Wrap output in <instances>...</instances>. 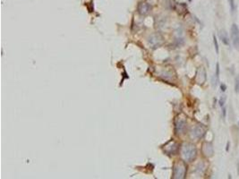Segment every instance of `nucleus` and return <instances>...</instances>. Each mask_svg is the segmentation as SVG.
<instances>
[{"label":"nucleus","mask_w":239,"mask_h":179,"mask_svg":"<svg viewBox=\"0 0 239 179\" xmlns=\"http://www.w3.org/2000/svg\"><path fill=\"white\" fill-rule=\"evenodd\" d=\"M235 88H236V91L239 92V78L236 79V86H235Z\"/></svg>","instance_id":"obj_15"},{"label":"nucleus","mask_w":239,"mask_h":179,"mask_svg":"<svg viewBox=\"0 0 239 179\" xmlns=\"http://www.w3.org/2000/svg\"><path fill=\"white\" fill-rule=\"evenodd\" d=\"M205 128L201 125H194L191 130V136L194 139H201L205 134Z\"/></svg>","instance_id":"obj_4"},{"label":"nucleus","mask_w":239,"mask_h":179,"mask_svg":"<svg viewBox=\"0 0 239 179\" xmlns=\"http://www.w3.org/2000/svg\"><path fill=\"white\" fill-rule=\"evenodd\" d=\"M149 45L152 48H157L162 44V37L159 34H152L149 38Z\"/></svg>","instance_id":"obj_6"},{"label":"nucleus","mask_w":239,"mask_h":179,"mask_svg":"<svg viewBox=\"0 0 239 179\" xmlns=\"http://www.w3.org/2000/svg\"><path fill=\"white\" fill-rule=\"evenodd\" d=\"M197 154V149L196 147L194 144L191 143H184L182 147V156L183 159L185 161L191 162L193 161L196 157Z\"/></svg>","instance_id":"obj_1"},{"label":"nucleus","mask_w":239,"mask_h":179,"mask_svg":"<svg viewBox=\"0 0 239 179\" xmlns=\"http://www.w3.org/2000/svg\"><path fill=\"white\" fill-rule=\"evenodd\" d=\"M213 42H214V46H215V50H216V53L219 54V43H218V41H217V38H216V36L214 35L213 36Z\"/></svg>","instance_id":"obj_11"},{"label":"nucleus","mask_w":239,"mask_h":179,"mask_svg":"<svg viewBox=\"0 0 239 179\" xmlns=\"http://www.w3.org/2000/svg\"><path fill=\"white\" fill-rule=\"evenodd\" d=\"M238 125H239V122H238Z\"/></svg>","instance_id":"obj_18"},{"label":"nucleus","mask_w":239,"mask_h":179,"mask_svg":"<svg viewBox=\"0 0 239 179\" xmlns=\"http://www.w3.org/2000/svg\"><path fill=\"white\" fill-rule=\"evenodd\" d=\"M173 175L174 178L177 179H181L184 178L186 173V166L184 162H178L175 165L173 170Z\"/></svg>","instance_id":"obj_2"},{"label":"nucleus","mask_w":239,"mask_h":179,"mask_svg":"<svg viewBox=\"0 0 239 179\" xmlns=\"http://www.w3.org/2000/svg\"><path fill=\"white\" fill-rule=\"evenodd\" d=\"M219 37H220V39H221V41L223 42V44H225V45H229L228 36V33L226 32L225 30L221 31V32L219 33Z\"/></svg>","instance_id":"obj_10"},{"label":"nucleus","mask_w":239,"mask_h":179,"mask_svg":"<svg viewBox=\"0 0 239 179\" xmlns=\"http://www.w3.org/2000/svg\"><path fill=\"white\" fill-rule=\"evenodd\" d=\"M186 127V119L184 117H177L175 121V129H176V132L177 134H182L184 132Z\"/></svg>","instance_id":"obj_3"},{"label":"nucleus","mask_w":239,"mask_h":179,"mask_svg":"<svg viewBox=\"0 0 239 179\" xmlns=\"http://www.w3.org/2000/svg\"><path fill=\"white\" fill-rule=\"evenodd\" d=\"M222 115H223V117L225 118L226 117V108L225 107H222Z\"/></svg>","instance_id":"obj_17"},{"label":"nucleus","mask_w":239,"mask_h":179,"mask_svg":"<svg viewBox=\"0 0 239 179\" xmlns=\"http://www.w3.org/2000/svg\"><path fill=\"white\" fill-rule=\"evenodd\" d=\"M177 144L174 142H170L168 144L166 145V148H165V151L167 153H168V155H173L175 154L176 152L177 151Z\"/></svg>","instance_id":"obj_8"},{"label":"nucleus","mask_w":239,"mask_h":179,"mask_svg":"<svg viewBox=\"0 0 239 179\" xmlns=\"http://www.w3.org/2000/svg\"><path fill=\"white\" fill-rule=\"evenodd\" d=\"M230 31H231V39H232V42H233V45L236 48H239V29L236 24H233L231 26V29H230Z\"/></svg>","instance_id":"obj_5"},{"label":"nucleus","mask_w":239,"mask_h":179,"mask_svg":"<svg viewBox=\"0 0 239 179\" xmlns=\"http://www.w3.org/2000/svg\"><path fill=\"white\" fill-rule=\"evenodd\" d=\"M220 89H221L222 91H226V90H227V86H226L224 83H221L220 84Z\"/></svg>","instance_id":"obj_16"},{"label":"nucleus","mask_w":239,"mask_h":179,"mask_svg":"<svg viewBox=\"0 0 239 179\" xmlns=\"http://www.w3.org/2000/svg\"><path fill=\"white\" fill-rule=\"evenodd\" d=\"M150 9H151V6L149 5L148 3H145V2H142V3L138 5V12H139L140 14L142 15H146L150 13Z\"/></svg>","instance_id":"obj_7"},{"label":"nucleus","mask_w":239,"mask_h":179,"mask_svg":"<svg viewBox=\"0 0 239 179\" xmlns=\"http://www.w3.org/2000/svg\"><path fill=\"white\" fill-rule=\"evenodd\" d=\"M216 78L219 80V64L217 63V66H216Z\"/></svg>","instance_id":"obj_14"},{"label":"nucleus","mask_w":239,"mask_h":179,"mask_svg":"<svg viewBox=\"0 0 239 179\" xmlns=\"http://www.w3.org/2000/svg\"><path fill=\"white\" fill-rule=\"evenodd\" d=\"M202 151H203V153H204V155L207 156V157H211V156H212L213 152H214V151H213L212 145H211L209 142H205L204 144H203Z\"/></svg>","instance_id":"obj_9"},{"label":"nucleus","mask_w":239,"mask_h":179,"mask_svg":"<svg viewBox=\"0 0 239 179\" xmlns=\"http://www.w3.org/2000/svg\"><path fill=\"white\" fill-rule=\"evenodd\" d=\"M229 1V5H230V10L232 13L235 12L236 10V4H235V0H228Z\"/></svg>","instance_id":"obj_12"},{"label":"nucleus","mask_w":239,"mask_h":179,"mask_svg":"<svg viewBox=\"0 0 239 179\" xmlns=\"http://www.w3.org/2000/svg\"><path fill=\"white\" fill-rule=\"evenodd\" d=\"M225 102H226V97L225 96H222L221 98H220V100H219V106H220L221 107H223L224 104H225Z\"/></svg>","instance_id":"obj_13"}]
</instances>
